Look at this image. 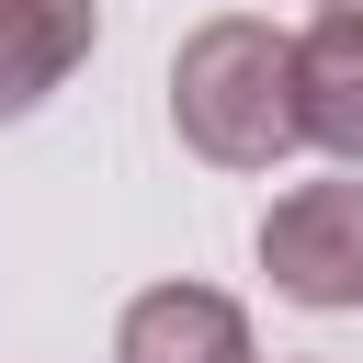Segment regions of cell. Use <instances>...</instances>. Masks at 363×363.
I'll use <instances>...</instances> for the list:
<instances>
[{
  "label": "cell",
  "mask_w": 363,
  "mask_h": 363,
  "mask_svg": "<svg viewBox=\"0 0 363 363\" xmlns=\"http://www.w3.org/2000/svg\"><path fill=\"white\" fill-rule=\"evenodd\" d=\"M170 125L193 159L216 170H272L306 147V102H295V34L250 23V11H216L182 34L170 57Z\"/></svg>",
  "instance_id": "cell-1"
},
{
  "label": "cell",
  "mask_w": 363,
  "mask_h": 363,
  "mask_svg": "<svg viewBox=\"0 0 363 363\" xmlns=\"http://www.w3.org/2000/svg\"><path fill=\"white\" fill-rule=\"evenodd\" d=\"M261 272L295 306H363V182H295L261 216Z\"/></svg>",
  "instance_id": "cell-2"
},
{
  "label": "cell",
  "mask_w": 363,
  "mask_h": 363,
  "mask_svg": "<svg viewBox=\"0 0 363 363\" xmlns=\"http://www.w3.org/2000/svg\"><path fill=\"white\" fill-rule=\"evenodd\" d=\"M113 363H250V318L216 284H147L113 329Z\"/></svg>",
  "instance_id": "cell-3"
},
{
  "label": "cell",
  "mask_w": 363,
  "mask_h": 363,
  "mask_svg": "<svg viewBox=\"0 0 363 363\" xmlns=\"http://www.w3.org/2000/svg\"><path fill=\"white\" fill-rule=\"evenodd\" d=\"M295 102H306V147L363 159V11H318L295 34Z\"/></svg>",
  "instance_id": "cell-4"
},
{
  "label": "cell",
  "mask_w": 363,
  "mask_h": 363,
  "mask_svg": "<svg viewBox=\"0 0 363 363\" xmlns=\"http://www.w3.org/2000/svg\"><path fill=\"white\" fill-rule=\"evenodd\" d=\"M91 34H102L91 0H0V125L34 113V102L91 57Z\"/></svg>",
  "instance_id": "cell-5"
},
{
  "label": "cell",
  "mask_w": 363,
  "mask_h": 363,
  "mask_svg": "<svg viewBox=\"0 0 363 363\" xmlns=\"http://www.w3.org/2000/svg\"><path fill=\"white\" fill-rule=\"evenodd\" d=\"M318 11H363V0H318Z\"/></svg>",
  "instance_id": "cell-6"
}]
</instances>
